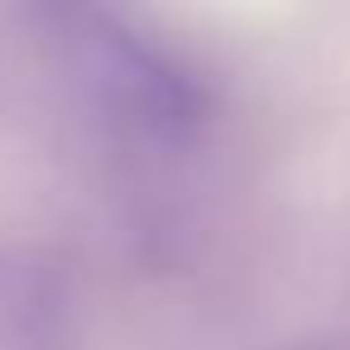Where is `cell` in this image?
<instances>
[{"label": "cell", "mask_w": 350, "mask_h": 350, "mask_svg": "<svg viewBox=\"0 0 350 350\" xmlns=\"http://www.w3.org/2000/svg\"><path fill=\"white\" fill-rule=\"evenodd\" d=\"M58 68L72 82L82 111L130 144L178 149L202 125V87L154 39L125 29L111 15L63 10L53 15Z\"/></svg>", "instance_id": "1"}, {"label": "cell", "mask_w": 350, "mask_h": 350, "mask_svg": "<svg viewBox=\"0 0 350 350\" xmlns=\"http://www.w3.org/2000/svg\"><path fill=\"white\" fill-rule=\"evenodd\" d=\"M0 350H77L68 283L20 250H0Z\"/></svg>", "instance_id": "2"}]
</instances>
